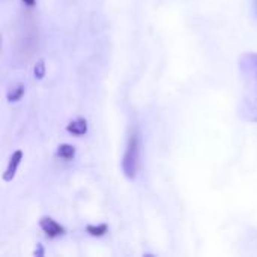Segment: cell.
I'll return each instance as SVG.
<instances>
[{
	"instance_id": "6da1fadb",
	"label": "cell",
	"mask_w": 257,
	"mask_h": 257,
	"mask_svg": "<svg viewBox=\"0 0 257 257\" xmlns=\"http://www.w3.org/2000/svg\"><path fill=\"white\" fill-rule=\"evenodd\" d=\"M239 72L244 81L242 116L257 123V53H245L239 57Z\"/></svg>"
},
{
	"instance_id": "7a4b0ae2",
	"label": "cell",
	"mask_w": 257,
	"mask_h": 257,
	"mask_svg": "<svg viewBox=\"0 0 257 257\" xmlns=\"http://www.w3.org/2000/svg\"><path fill=\"white\" fill-rule=\"evenodd\" d=\"M140 170V133L133 126L128 133L126 146L122 158V172L128 179H136Z\"/></svg>"
},
{
	"instance_id": "3957f363",
	"label": "cell",
	"mask_w": 257,
	"mask_h": 257,
	"mask_svg": "<svg viewBox=\"0 0 257 257\" xmlns=\"http://www.w3.org/2000/svg\"><path fill=\"white\" fill-rule=\"evenodd\" d=\"M38 44V30L30 18H26L23 21V26L20 27L17 41H15V54L21 57V60H29L35 51V47Z\"/></svg>"
},
{
	"instance_id": "277c9868",
	"label": "cell",
	"mask_w": 257,
	"mask_h": 257,
	"mask_svg": "<svg viewBox=\"0 0 257 257\" xmlns=\"http://www.w3.org/2000/svg\"><path fill=\"white\" fill-rule=\"evenodd\" d=\"M39 226L41 229L44 230V233L48 236V238H59L65 233V229L63 226H60L57 221H54L51 217H42L39 220Z\"/></svg>"
},
{
	"instance_id": "5b68a950",
	"label": "cell",
	"mask_w": 257,
	"mask_h": 257,
	"mask_svg": "<svg viewBox=\"0 0 257 257\" xmlns=\"http://www.w3.org/2000/svg\"><path fill=\"white\" fill-rule=\"evenodd\" d=\"M21 160H23V151H15L11 155L9 161H8V166H6V170L3 173V181L5 182H9V181H12L15 178V173H17V169H18Z\"/></svg>"
},
{
	"instance_id": "8992f818",
	"label": "cell",
	"mask_w": 257,
	"mask_h": 257,
	"mask_svg": "<svg viewBox=\"0 0 257 257\" xmlns=\"http://www.w3.org/2000/svg\"><path fill=\"white\" fill-rule=\"evenodd\" d=\"M66 131H68L69 134H72V136H77V137L84 136V134L87 133V122H86V119L77 117L75 120L69 122V123L66 125Z\"/></svg>"
},
{
	"instance_id": "52a82bcc",
	"label": "cell",
	"mask_w": 257,
	"mask_h": 257,
	"mask_svg": "<svg viewBox=\"0 0 257 257\" xmlns=\"http://www.w3.org/2000/svg\"><path fill=\"white\" fill-rule=\"evenodd\" d=\"M24 90H26L24 84H21V83H14L12 86H9V89H8V92H6L8 101H9V102H17V101H20V99L23 98V95H24Z\"/></svg>"
},
{
	"instance_id": "ba28073f",
	"label": "cell",
	"mask_w": 257,
	"mask_h": 257,
	"mask_svg": "<svg viewBox=\"0 0 257 257\" xmlns=\"http://www.w3.org/2000/svg\"><path fill=\"white\" fill-rule=\"evenodd\" d=\"M56 155L59 158H62V160H72L75 157V148L72 145H66V143L65 145H60L57 148Z\"/></svg>"
},
{
	"instance_id": "9c48e42d",
	"label": "cell",
	"mask_w": 257,
	"mask_h": 257,
	"mask_svg": "<svg viewBox=\"0 0 257 257\" xmlns=\"http://www.w3.org/2000/svg\"><path fill=\"white\" fill-rule=\"evenodd\" d=\"M86 230L90 236H104L107 233L108 227H107V224H98V226H87Z\"/></svg>"
},
{
	"instance_id": "30bf717a",
	"label": "cell",
	"mask_w": 257,
	"mask_h": 257,
	"mask_svg": "<svg viewBox=\"0 0 257 257\" xmlns=\"http://www.w3.org/2000/svg\"><path fill=\"white\" fill-rule=\"evenodd\" d=\"M33 74H35V78L36 80H42L45 77V62L44 59H39L33 68Z\"/></svg>"
},
{
	"instance_id": "8fae6325",
	"label": "cell",
	"mask_w": 257,
	"mask_h": 257,
	"mask_svg": "<svg viewBox=\"0 0 257 257\" xmlns=\"http://www.w3.org/2000/svg\"><path fill=\"white\" fill-rule=\"evenodd\" d=\"M35 256L36 257L44 256V248H42V245H41V244H39V245H38V248L35 250Z\"/></svg>"
},
{
	"instance_id": "7c38bea8",
	"label": "cell",
	"mask_w": 257,
	"mask_h": 257,
	"mask_svg": "<svg viewBox=\"0 0 257 257\" xmlns=\"http://www.w3.org/2000/svg\"><path fill=\"white\" fill-rule=\"evenodd\" d=\"M23 3H24L26 6H29V8H33L35 3H36V0H23Z\"/></svg>"
},
{
	"instance_id": "4fadbf2b",
	"label": "cell",
	"mask_w": 257,
	"mask_h": 257,
	"mask_svg": "<svg viewBox=\"0 0 257 257\" xmlns=\"http://www.w3.org/2000/svg\"><path fill=\"white\" fill-rule=\"evenodd\" d=\"M254 9H256V14H257V0H254Z\"/></svg>"
}]
</instances>
